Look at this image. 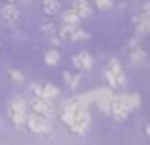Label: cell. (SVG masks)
<instances>
[{
    "mask_svg": "<svg viewBox=\"0 0 150 145\" xmlns=\"http://www.w3.org/2000/svg\"><path fill=\"white\" fill-rule=\"evenodd\" d=\"M4 2H6V4H13L15 0H4Z\"/></svg>",
    "mask_w": 150,
    "mask_h": 145,
    "instance_id": "23",
    "label": "cell"
},
{
    "mask_svg": "<svg viewBox=\"0 0 150 145\" xmlns=\"http://www.w3.org/2000/svg\"><path fill=\"white\" fill-rule=\"evenodd\" d=\"M127 54H129V57H131V61H135V63H139V61H143L144 57H146L144 50L141 48V46L137 44V42H133V44L127 48Z\"/></svg>",
    "mask_w": 150,
    "mask_h": 145,
    "instance_id": "12",
    "label": "cell"
},
{
    "mask_svg": "<svg viewBox=\"0 0 150 145\" xmlns=\"http://www.w3.org/2000/svg\"><path fill=\"white\" fill-rule=\"evenodd\" d=\"M143 134H144V138H150V128H148V122H144V124H143Z\"/></svg>",
    "mask_w": 150,
    "mask_h": 145,
    "instance_id": "21",
    "label": "cell"
},
{
    "mask_svg": "<svg viewBox=\"0 0 150 145\" xmlns=\"http://www.w3.org/2000/svg\"><path fill=\"white\" fill-rule=\"evenodd\" d=\"M33 92H34V97H44V99H50V101L59 96V88L50 84V82H34Z\"/></svg>",
    "mask_w": 150,
    "mask_h": 145,
    "instance_id": "7",
    "label": "cell"
},
{
    "mask_svg": "<svg viewBox=\"0 0 150 145\" xmlns=\"http://www.w3.org/2000/svg\"><path fill=\"white\" fill-rule=\"evenodd\" d=\"M61 23L65 27H78L80 25V17H78L72 10H67V11H63V15H61Z\"/></svg>",
    "mask_w": 150,
    "mask_h": 145,
    "instance_id": "11",
    "label": "cell"
},
{
    "mask_svg": "<svg viewBox=\"0 0 150 145\" xmlns=\"http://www.w3.org/2000/svg\"><path fill=\"white\" fill-rule=\"evenodd\" d=\"M70 10H72L80 19H86V17H89V15H91V6H89L88 0H74Z\"/></svg>",
    "mask_w": 150,
    "mask_h": 145,
    "instance_id": "10",
    "label": "cell"
},
{
    "mask_svg": "<svg viewBox=\"0 0 150 145\" xmlns=\"http://www.w3.org/2000/svg\"><path fill=\"white\" fill-rule=\"evenodd\" d=\"M59 0H42V10L46 15H55L59 11Z\"/></svg>",
    "mask_w": 150,
    "mask_h": 145,
    "instance_id": "14",
    "label": "cell"
},
{
    "mask_svg": "<svg viewBox=\"0 0 150 145\" xmlns=\"http://www.w3.org/2000/svg\"><path fill=\"white\" fill-rule=\"evenodd\" d=\"M148 11H150V4H148V2H144V4H143V14H141V15L148 17Z\"/></svg>",
    "mask_w": 150,
    "mask_h": 145,
    "instance_id": "20",
    "label": "cell"
},
{
    "mask_svg": "<svg viewBox=\"0 0 150 145\" xmlns=\"http://www.w3.org/2000/svg\"><path fill=\"white\" fill-rule=\"evenodd\" d=\"M122 99H124V103L127 105L129 109H137L141 107V97L137 96V94H122Z\"/></svg>",
    "mask_w": 150,
    "mask_h": 145,
    "instance_id": "15",
    "label": "cell"
},
{
    "mask_svg": "<svg viewBox=\"0 0 150 145\" xmlns=\"http://www.w3.org/2000/svg\"><path fill=\"white\" fill-rule=\"evenodd\" d=\"M72 65L76 69H80V71H89V69L93 67V57L89 52H80L78 56H72Z\"/></svg>",
    "mask_w": 150,
    "mask_h": 145,
    "instance_id": "8",
    "label": "cell"
},
{
    "mask_svg": "<svg viewBox=\"0 0 150 145\" xmlns=\"http://www.w3.org/2000/svg\"><path fill=\"white\" fill-rule=\"evenodd\" d=\"M8 115H10V120L13 124V128L17 130H23L27 124V115H29V103L23 96H15L11 97L10 105H8Z\"/></svg>",
    "mask_w": 150,
    "mask_h": 145,
    "instance_id": "2",
    "label": "cell"
},
{
    "mask_svg": "<svg viewBox=\"0 0 150 145\" xmlns=\"http://www.w3.org/2000/svg\"><path fill=\"white\" fill-rule=\"evenodd\" d=\"M108 113L114 116V120L124 122V120H127L131 109L124 103V99H122L120 96H112V101H110V105H108Z\"/></svg>",
    "mask_w": 150,
    "mask_h": 145,
    "instance_id": "6",
    "label": "cell"
},
{
    "mask_svg": "<svg viewBox=\"0 0 150 145\" xmlns=\"http://www.w3.org/2000/svg\"><path fill=\"white\" fill-rule=\"evenodd\" d=\"M30 107V111L34 115H40L44 119H53L55 116V105L51 103L50 99H44V97H33L30 101H27Z\"/></svg>",
    "mask_w": 150,
    "mask_h": 145,
    "instance_id": "4",
    "label": "cell"
},
{
    "mask_svg": "<svg viewBox=\"0 0 150 145\" xmlns=\"http://www.w3.org/2000/svg\"><path fill=\"white\" fill-rule=\"evenodd\" d=\"M105 76L108 80L110 88H122L125 84V73H124V67H122V63L118 59H110L106 63Z\"/></svg>",
    "mask_w": 150,
    "mask_h": 145,
    "instance_id": "3",
    "label": "cell"
},
{
    "mask_svg": "<svg viewBox=\"0 0 150 145\" xmlns=\"http://www.w3.org/2000/svg\"><path fill=\"white\" fill-rule=\"evenodd\" d=\"M59 120L69 128L72 134L84 136L89 130L91 124V115H89L88 107L80 101V97L63 101V105L59 107Z\"/></svg>",
    "mask_w": 150,
    "mask_h": 145,
    "instance_id": "1",
    "label": "cell"
},
{
    "mask_svg": "<svg viewBox=\"0 0 150 145\" xmlns=\"http://www.w3.org/2000/svg\"><path fill=\"white\" fill-rule=\"evenodd\" d=\"M65 80H67V84H69L72 90H76V86H78V80H80V78H78V76H72L70 73H65Z\"/></svg>",
    "mask_w": 150,
    "mask_h": 145,
    "instance_id": "19",
    "label": "cell"
},
{
    "mask_svg": "<svg viewBox=\"0 0 150 145\" xmlns=\"http://www.w3.org/2000/svg\"><path fill=\"white\" fill-rule=\"evenodd\" d=\"M51 44H53V46L61 44V38H59V36H53V38H51Z\"/></svg>",
    "mask_w": 150,
    "mask_h": 145,
    "instance_id": "22",
    "label": "cell"
},
{
    "mask_svg": "<svg viewBox=\"0 0 150 145\" xmlns=\"http://www.w3.org/2000/svg\"><path fill=\"white\" fill-rule=\"evenodd\" d=\"M25 128H29L33 134H46V136L51 134V122H50V119H44V116L34 115V113L27 115Z\"/></svg>",
    "mask_w": 150,
    "mask_h": 145,
    "instance_id": "5",
    "label": "cell"
},
{
    "mask_svg": "<svg viewBox=\"0 0 150 145\" xmlns=\"http://www.w3.org/2000/svg\"><path fill=\"white\" fill-rule=\"evenodd\" d=\"M8 74H10V78L15 80V82H23V80H25V74H23L21 71H17V69H10Z\"/></svg>",
    "mask_w": 150,
    "mask_h": 145,
    "instance_id": "17",
    "label": "cell"
},
{
    "mask_svg": "<svg viewBox=\"0 0 150 145\" xmlns=\"http://www.w3.org/2000/svg\"><path fill=\"white\" fill-rule=\"evenodd\" d=\"M0 17H2V21L6 25H13L19 19V10L15 8V4H4L0 8Z\"/></svg>",
    "mask_w": 150,
    "mask_h": 145,
    "instance_id": "9",
    "label": "cell"
},
{
    "mask_svg": "<svg viewBox=\"0 0 150 145\" xmlns=\"http://www.w3.org/2000/svg\"><path fill=\"white\" fill-rule=\"evenodd\" d=\"M95 6H97V10L106 11V10H110V6H112V0H95Z\"/></svg>",
    "mask_w": 150,
    "mask_h": 145,
    "instance_id": "18",
    "label": "cell"
},
{
    "mask_svg": "<svg viewBox=\"0 0 150 145\" xmlns=\"http://www.w3.org/2000/svg\"><path fill=\"white\" fill-rule=\"evenodd\" d=\"M133 23H135V29L139 34H146L148 33V17H144V15H137V17H133Z\"/></svg>",
    "mask_w": 150,
    "mask_h": 145,
    "instance_id": "13",
    "label": "cell"
},
{
    "mask_svg": "<svg viewBox=\"0 0 150 145\" xmlns=\"http://www.w3.org/2000/svg\"><path fill=\"white\" fill-rule=\"evenodd\" d=\"M59 59H61V54H59L57 50H50V52H46V56H44L46 65H50V67L57 65V63H59Z\"/></svg>",
    "mask_w": 150,
    "mask_h": 145,
    "instance_id": "16",
    "label": "cell"
}]
</instances>
